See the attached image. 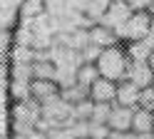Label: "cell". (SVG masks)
I'll use <instances>...</instances> for the list:
<instances>
[{
  "label": "cell",
  "mask_w": 154,
  "mask_h": 139,
  "mask_svg": "<svg viewBox=\"0 0 154 139\" xmlns=\"http://www.w3.org/2000/svg\"><path fill=\"white\" fill-rule=\"evenodd\" d=\"M27 139H47L45 132H27Z\"/></svg>",
  "instance_id": "obj_22"
},
{
  "label": "cell",
  "mask_w": 154,
  "mask_h": 139,
  "mask_svg": "<svg viewBox=\"0 0 154 139\" xmlns=\"http://www.w3.org/2000/svg\"><path fill=\"white\" fill-rule=\"evenodd\" d=\"M154 0H127V5L132 13H149V8H152Z\"/></svg>",
  "instance_id": "obj_21"
},
{
  "label": "cell",
  "mask_w": 154,
  "mask_h": 139,
  "mask_svg": "<svg viewBox=\"0 0 154 139\" xmlns=\"http://www.w3.org/2000/svg\"><path fill=\"white\" fill-rule=\"evenodd\" d=\"M27 89H30V97L37 99V104H42V102H47V99L60 94L62 85L57 82V79H35L32 77V82L27 85Z\"/></svg>",
  "instance_id": "obj_3"
},
{
  "label": "cell",
  "mask_w": 154,
  "mask_h": 139,
  "mask_svg": "<svg viewBox=\"0 0 154 139\" xmlns=\"http://www.w3.org/2000/svg\"><path fill=\"white\" fill-rule=\"evenodd\" d=\"M117 87H119V82L107 79V77H100L97 82L90 87V99H92V102H107V104H114V102H117Z\"/></svg>",
  "instance_id": "obj_4"
},
{
  "label": "cell",
  "mask_w": 154,
  "mask_h": 139,
  "mask_svg": "<svg viewBox=\"0 0 154 139\" xmlns=\"http://www.w3.org/2000/svg\"><path fill=\"white\" fill-rule=\"evenodd\" d=\"M127 79L134 82L139 89H144V87L154 85V70H152L149 62H134V60H132V65L127 70Z\"/></svg>",
  "instance_id": "obj_7"
},
{
  "label": "cell",
  "mask_w": 154,
  "mask_h": 139,
  "mask_svg": "<svg viewBox=\"0 0 154 139\" xmlns=\"http://www.w3.org/2000/svg\"><path fill=\"white\" fill-rule=\"evenodd\" d=\"M132 119H134V109L132 107L112 104V112L107 117V127L112 132H132Z\"/></svg>",
  "instance_id": "obj_5"
},
{
  "label": "cell",
  "mask_w": 154,
  "mask_h": 139,
  "mask_svg": "<svg viewBox=\"0 0 154 139\" xmlns=\"http://www.w3.org/2000/svg\"><path fill=\"white\" fill-rule=\"evenodd\" d=\"M100 55H102V47H97V45H87V47H85L82 52H80L82 62H97Z\"/></svg>",
  "instance_id": "obj_20"
},
{
  "label": "cell",
  "mask_w": 154,
  "mask_h": 139,
  "mask_svg": "<svg viewBox=\"0 0 154 139\" xmlns=\"http://www.w3.org/2000/svg\"><path fill=\"white\" fill-rule=\"evenodd\" d=\"M152 23H154V17L149 13H132V17L124 23V27L117 35H119V40H127V42H142V40L149 37Z\"/></svg>",
  "instance_id": "obj_2"
},
{
  "label": "cell",
  "mask_w": 154,
  "mask_h": 139,
  "mask_svg": "<svg viewBox=\"0 0 154 139\" xmlns=\"http://www.w3.org/2000/svg\"><path fill=\"white\" fill-rule=\"evenodd\" d=\"M149 15H152V17H154V3H152V8H149Z\"/></svg>",
  "instance_id": "obj_24"
},
{
  "label": "cell",
  "mask_w": 154,
  "mask_h": 139,
  "mask_svg": "<svg viewBox=\"0 0 154 139\" xmlns=\"http://www.w3.org/2000/svg\"><path fill=\"white\" fill-rule=\"evenodd\" d=\"M137 139H154V132L152 134H137Z\"/></svg>",
  "instance_id": "obj_23"
},
{
  "label": "cell",
  "mask_w": 154,
  "mask_h": 139,
  "mask_svg": "<svg viewBox=\"0 0 154 139\" xmlns=\"http://www.w3.org/2000/svg\"><path fill=\"white\" fill-rule=\"evenodd\" d=\"M152 52L154 50L147 45V40H142V42H129V47H127V55H129V60H134V62H149Z\"/></svg>",
  "instance_id": "obj_14"
},
{
  "label": "cell",
  "mask_w": 154,
  "mask_h": 139,
  "mask_svg": "<svg viewBox=\"0 0 154 139\" xmlns=\"http://www.w3.org/2000/svg\"><path fill=\"white\" fill-rule=\"evenodd\" d=\"M109 112H112V104H107V102H94V109H92V119H90V122L107 124Z\"/></svg>",
  "instance_id": "obj_17"
},
{
  "label": "cell",
  "mask_w": 154,
  "mask_h": 139,
  "mask_svg": "<svg viewBox=\"0 0 154 139\" xmlns=\"http://www.w3.org/2000/svg\"><path fill=\"white\" fill-rule=\"evenodd\" d=\"M100 77H102V75H100V70H97L94 62H82L80 67H77V82L85 85V87H92Z\"/></svg>",
  "instance_id": "obj_12"
},
{
  "label": "cell",
  "mask_w": 154,
  "mask_h": 139,
  "mask_svg": "<svg viewBox=\"0 0 154 139\" xmlns=\"http://www.w3.org/2000/svg\"><path fill=\"white\" fill-rule=\"evenodd\" d=\"M109 137H112V129L107 124L90 122V139H109Z\"/></svg>",
  "instance_id": "obj_18"
},
{
  "label": "cell",
  "mask_w": 154,
  "mask_h": 139,
  "mask_svg": "<svg viewBox=\"0 0 154 139\" xmlns=\"http://www.w3.org/2000/svg\"><path fill=\"white\" fill-rule=\"evenodd\" d=\"M32 77L35 79H57L60 77V67L50 60H42V62H35L32 65Z\"/></svg>",
  "instance_id": "obj_13"
},
{
  "label": "cell",
  "mask_w": 154,
  "mask_h": 139,
  "mask_svg": "<svg viewBox=\"0 0 154 139\" xmlns=\"http://www.w3.org/2000/svg\"><path fill=\"white\" fill-rule=\"evenodd\" d=\"M94 65H97L102 77L114 79V82H122V79H127V70L132 65V60H129V55H127L124 47L114 45V47L102 50V55H100V60Z\"/></svg>",
  "instance_id": "obj_1"
},
{
  "label": "cell",
  "mask_w": 154,
  "mask_h": 139,
  "mask_svg": "<svg viewBox=\"0 0 154 139\" xmlns=\"http://www.w3.org/2000/svg\"><path fill=\"white\" fill-rule=\"evenodd\" d=\"M132 132L134 134H152L154 132V112H152V109H144V107L134 109Z\"/></svg>",
  "instance_id": "obj_10"
},
{
  "label": "cell",
  "mask_w": 154,
  "mask_h": 139,
  "mask_svg": "<svg viewBox=\"0 0 154 139\" xmlns=\"http://www.w3.org/2000/svg\"><path fill=\"white\" fill-rule=\"evenodd\" d=\"M60 97L65 99V102H70V104H77V102H82V99H90V87L75 82V85H70V87H62Z\"/></svg>",
  "instance_id": "obj_11"
},
{
  "label": "cell",
  "mask_w": 154,
  "mask_h": 139,
  "mask_svg": "<svg viewBox=\"0 0 154 139\" xmlns=\"http://www.w3.org/2000/svg\"><path fill=\"white\" fill-rule=\"evenodd\" d=\"M92 109H94L92 99H82V102L72 104V119L75 122H90L92 119Z\"/></svg>",
  "instance_id": "obj_16"
},
{
  "label": "cell",
  "mask_w": 154,
  "mask_h": 139,
  "mask_svg": "<svg viewBox=\"0 0 154 139\" xmlns=\"http://www.w3.org/2000/svg\"><path fill=\"white\" fill-rule=\"evenodd\" d=\"M109 5H112V0H90V3L85 5L82 13L87 15V17H92L94 23H100V20L104 17V13L109 10Z\"/></svg>",
  "instance_id": "obj_15"
},
{
  "label": "cell",
  "mask_w": 154,
  "mask_h": 139,
  "mask_svg": "<svg viewBox=\"0 0 154 139\" xmlns=\"http://www.w3.org/2000/svg\"><path fill=\"white\" fill-rule=\"evenodd\" d=\"M112 3H127V0H112Z\"/></svg>",
  "instance_id": "obj_25"
},
{
  "label": "cell",
  "mask_w": 154,
  "mask_h": 139,
  "mask_svg": "<svg viewBox=\"0 0 154 139\" xmlns=\"http://www.w3.org/2000/svg\"><path fill=\"white\" fill-rule=\"evenodd\" d=\"M129 17H132V10H129L127 3H112L109 10L104 13V17L100 20V23H102V25H107V27H112L114 32H119Z\"/></svg>",
  "instance_id": "obj_6"
},
{
  "label": "cell",
  "mask_w": 154,
  "mask_h": 139,
  "mask_svg": "<svg viewBox=\"0 0 154 139\" xmlns=\"http://www.w3.org/2000/svg\"><path fill=\"white\" fill-rule=\"evenodd\" d=\"M90 42H92V45H97V47H102V50H107V47L119 45V35L114 32L112 27L97 23V25H92V27H90Z\"/></svg>",
  "instance_id": "obj_8"
},
{
  "label": "cell",
  "mask_w": 154,
  "mask_h": 139,
  "mask_svg": "<svg viewBox=\"0 0 154 139\" xmlns=\"http://www.w3.org/2000/svg\"><path fill=\"white\" fill-rule=\"evenodd\" d=\"M139 107H144V109H152V112H154V85H149V87H144V89H142Z\"/></svg>",
  "instance_id": "obj_19"
},
{
  "label": "cell",
  "mask_w": 154,
  "mask_h": 139,
  "mask_svg": "<svg viewBox=\"0 0 154 139\" xmlns=\"http://www.w3.org/2000/svg\"><path fill=\"white\" fill-rule=\"evenodd\" d=\"M139 97H142V89L134 85V82H129V79H122L119 87H117V102H114V104L137 109L139 107Z\"/></svg>",
  "instance_id": "obj_9"
}]
</instances>
